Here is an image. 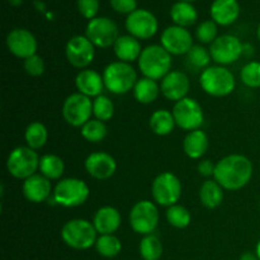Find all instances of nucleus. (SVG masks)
<instances>
[{
    "mask_svg": "<svg viewBox=\"0 0 260 260\" xmlns=\"http://www.w3.org/2000/svg\"><path fill=\"white\" fill-rule=\"evenodd\" d=\"M254 174L253 162L241 154H233L216 162L213 179L225 190L243 189L250 183Z\"/></svg>",
    "mask_w": 260,
    "mask_h": 260,
    "instance_id": "nucleus-1",
    "label": "nucleus"
},
{
    "mask_svg": "<svg viewBox=\"0 0 260 260\" xmlns=\"http://www.w3.org/2000/svg\"><path fill=\"white\" fill-rule=\"evenodd\" d=\"M137 65L145 78L162 80L172 71L173 56L161 45H150L142 50Z\"/></svg>",
    "mask_w": 260,
    "mask_h": 260,
    "instance_id": "nucleus-2",
    "label": "nucleus"
},
{
    "mask_svg": "<svg viewBox=\"0 0 260 260\" xmlns=\"http://www.w3.org/2000/svg\"><path fill=\"white\" fill-rule=\"evenodd\" d=\"M90 196L89 185L79 178H63L57 182L53 188L52 205L61 206L65 208H75L83 206Z\"/></svg>",
    "mask_w": 260,
    "mask_h": 260,
    "instance_id": "nucleus-3",
    "label": "nucleus"
},
{
    "mask_svg": "<svg viewBox=\"0 0 260 260\" xmlns=\"http://www.w3.org/2000/svg\"><path fill=\"white\" fill-rule=\"evenodd\" d=\"M103 80L106 89L114 95H123L134 90L137 80V73L131 63L113 61L103 70Z\"/></svg>",
    "mask_w": 260,
    "mask_h": 260,
    "instance_id": "nucleus-4",
    "label": "nucleus"
},
{
    "mask_svg": "<svg viewBox=\"0 0 260 260\" xmlns=\"http://www.w3.org/2000/svg\"><path fill=\"white\" fill-rule=\"evenodd\" d=\"M200 85L208 95L223 98L235 90L236 80L233 71L229 70L226 66L215 65L201 73Z\"/></svg>",
    "mask_w": 260,
    "mask_h": 260,
    "instance_id": "nucleus-5",
    "label": "nucleus"
},
{
    "mask_svg": "<svg viewBox=\"0 0 260 260\" xmlns=\"http://www.w3.org/2000/svg\"><path fill=\"white\" fill-rule=\"evenodd\" d=\"M61 239L65 245L74 250H88L95 245L98 233L90 221L84 218H74L62 226Z\"/></svg>",
    "mask_w": 260,
    "mask_h": 260,
    "instance_id": "nucleus-6",
    "label": "nucleus"
},
{
    "mask_svg": "<svg viewBox=\"0 0 260 260\" xmlns=\"http://www.w3.org/2000/svg\"><path fill=\"white\" fill-rule=\"evenodd\" d=\"M40 159L36 150L28 146H18L8 155L7 170L15 179L25 180L37 174L40 169Z\"/></svg>",
    "mask_w": 260,
    "mask_h": 260,
    "instance_id": "nucleus-7",
    "label": "nucleus"
},
{
    "mask_svg": "<svg viewBox=\"0 0 260 260\" xmlns=\"http://www.w3.org/2000/svg\"><path fill=\"white\" fill-rule=\"evenodd\" d=\"M183 187L179 178L172 172H162L155 177L151 184L152 200L162 207H172L179 202Z\"/></svg>",
    "mask_w": 260,
    "mask_h": 260,
    "instance_id": "nucleus-8",
    "label": "nucleus"
},
{
    "mask_svg": "<svg viewBox=\"0 0 260 260\" xmlns=\"http://www.w3.org/2000/svg\"><path fill=\"white\" fill-rule=\"evenodd\" d=\"M160 213L156 203L149 200H142L132 206L128 215V222L132 230L139 235L154 234L159 225Z\"/></svg>",
    "mask_w": 260,
    "mask_h": 260,
    "instance_id": "nucleus-9",
    "label": "nucleus"
},
{
    "mask_svg": "<svg viewBox=\"0 0 260 260\" xmlns=\"http://www.w3.org/2000/svg\"><path fill=\"white\" fill-rule=\"evenodd\" d=\"M173 116H174L175 123L183 131H194L201 129L205 123V113L203 108L196 99L187 98L174 103L173 107Z\"/></svg>",
    "mask_w": 260,
    "mask_h": 260,
    "instance_id": "nucleus-10",
    "label": "nucleus"
},
{
    "mask_svg": "<svg viewBox=\"0 0 260 260\" xmlns=\"http://www.w3.org/2000/svg\"><path fill=\"white\" fill-rule=\"evenodd\" d=\"M85 36L96 48H109L118 40L119 29L111 18L96 17L86 24Z\"/></svg>",
    "mask_w": 260,
    "mask_h": 260,
    "instance_id": "nucleus-11",
    "label": "nucleus"
},
{
    "mask_svg": "<svg viewBox=\"0 0 260 260\" xmlns=\"http://www.w3.org/2000/svg\"><path fill=\"white\" fill-rule=\"evenodd\" d=\"M63 119L73 127H83L93 116V101L80 93H73L63 101Z\"/></svg>",
    "mask_w": 260,
    "mask_h": 260,
    "instance_id": "nucleus-12",
    "label": "nucleus"
},
{
    "mask_svg": "<svg viewBox=\"0 0 260 260\" xmlns=\"http://www.w3.org/2000/svg\"><path fill=\"white\" fill-rule=\"evenodd\" d=\"M208 50L212 60L221 66L231 65L244 55L243 42L234 35L218 36Z\"/></svg>",
    "mask_w": 260,
    "mask_h": 260,
    "instance_id": "nucleus-13",
    "label": "nucleus"
},
{
    "mask_svg": "<svg viewBox=\"0 0 260 260\" xmlns=\"http://www.w3.org/2000/svg\"><path fill=\"white\" fill-rule=\"evenodd\" d=\"M95 48L85 35L74 36L65 46L66 60L75 69H88L95 57Z\"/></svg>",
    "mask_w": 260,
    "mask_h": 260,
    "instance_id": "nucleus-14",
    "label": "nucleus"
},
{
    "mask_svg": "<svg viewBox=\"0 0 260 260\" xmlns=\"http://www.w3.org/2000/svg\"><path fill=\"white\" fill-rule=\"evenodd\" d=\"M124 27L132 37L137 40H150L157 33L159 22L150 10L137 9L127 15Z\"/></svg>",
    "mask_w": 260,
    "mask_h": 260,
    "instance_id": "nucleus-15",
    "label": "nucleus"
},
{
    "mask_svg": "<svg viewBox=\"0 0 260 260\" xmlns=\"http://www.w3.org/2000/svg\"><path fill=\"white\" fill-rule=\"evenodd\" d=\"M160 45L172 56L187 55L193 47V36L187 28L179 25H169L165 28L160 37Z\"/></svg>",
    "mask_w": 260,
    "mask_h": 260,
    "instance_id": "nucleus-16",
    "label": "nucleus"
},
{
    "mask_svg": "<svg viewBox=\"0 0 260 260\" xmlns=\"http://www.w3.org/2000/svg\"><path fill=\"white\" fill-rule=\"evenodd\" d=\"M7 48L13 56L22 58L23 61L36 55L38 50L37 38L30 30L25 28H14L7 36Z\"/></svg>",
    "mask_w": 260,
    "mask_h": 260,
    "instance_id": "nucleus-17",
    "label": "nucleus"
},
{
    "mask_svg": "<svg viewBox=\"0 0 260 260\" xmlns=\"http://www.w3.org/2000/svg\"><path fill=\"white\" fill-rule=\"evenodd\" d=\"M84 168L91 178L96 180H107L117 172V161L106 151L91 152L84 161Z\"/></svg>",
    "mask_w": 260,
    "mask_h": 260,
    "instance_id": "nucleus-18",
    "label": "nucleus"
},
{
    "mask_svg": "<svg viewBox=\"0 0 260 260\" xmlns=\"http://www.w3.org/2000/svg\"><path fill=\"white\" fill-rule=\"evenodd\" d=\"M189 89V78L187 74L179 70H172L160 83V91L162 96L174 103L187 98Z\"/></svg>",
    "mask_w": 260,
    "mask_h": 260,
    "instance_id": "nucleus-19",
    "label": "nucleus"
},
{
    "mask_svg": "<svg viewBox=\"0 0 260 260\" xmlns=\"http://www.w3.org/2000/svg\"><path fill=\"white\" fill-rule=\"evenodd\" d=\"M22 192L28 202L37 205V203L46 202L52 197L53 188L50 179L37 173L28 179L23 180Z\"/></svg>",
    "mask_w": 260,
    "mask_h": 260,
    "instance_id": "nucleus-20",
    "label": "nucleus"
},
{
    "mask_svg": "<svg viewBox=\"0 0 260 260\" xmlns=\"http://www.w3.org/2000/svg\"><path fill=\"white\" fill-rule=\"evenodd\" d=\"M75 86L78 93L89 96L90 99L102 95L106 89L103 75L91 69H84L76 74Z\"/></svg>",
    "mask_w": 260,
    "mask_h": 260,
    "instance_id": "nucleus-21",
    "label": "nucleus"
},
{
    "mask_svg": "<svg viewBox=\"0 0 260 260\" xmlns=\"http://www.w3.org/2000/svg\"><path fill=\"white\" fill-rule=\"evenodd\" d=\"M93 225L99 235H113L122 225V216L116 207L103 206L95 212Z\"/></svg>",
    "mask_w": 260,
    "mask_h": 260,
    "instance_id": "nucleus-22",
    "label": "nucleus"
},
{
    "mask_svg": "<svg viewBox=\"0 0 260 260\" xmlns=\"http://www.w3.org/2000/svg\"><path fill=\"white\" fill-rule=\"evenodd\" d=\"M210 14L216 24L229 27L238 20L240 15V4L238 0H213Z\"/></svg>",
    "mask_w": 260,
    "mask_h": 260,
    "instance_id": "nucleus-23",
    "label": "nucleus"
},
{
    "mask_svg": "<svg viewBox=\"0 0 260 260\" xmlns=\"http://www.w3.org/2000/svg\"><path fill=\"white\" fill-rule=\"evenodd\" d=\"M144 48L141 47L140 40L132 37L131 35L119 36L113 46V52L118 61L122 62L132 63L135 61H139L140 56Z\"/></svg>",
    "mask_w": 260,
    "mask_h": 260,
    "instance_id": "nucleus-24",
    "label": "nucleus"
},
{
    "mask_svg": "<svg viewBox=\"0 0 260 260\" xmlns=\"http://www.w3.org/2000/svg\"><path fill=\"white\" fill-rule=\"evenodd\" d=\"M210 146L207 134L202 129H194L185 135L183 140V151L189 159L200 160L205 156Z\"/></svg>",
    "mask_w": 260,
    "mask_h": 260,
    "instance_id": "nucleus-25",
    "label": "nucleus"
},
{
    "mask_svg": "<svg viewBox=\"0 0 260 260\" xmlns=\"http://www.w3.org/2000/svg\"><path fill=\"white\" fill-rule=\"evenodd\" d=\"M170 18L175 25L189 28L197 22L198 13L192 3L177 2L170 8Z\"/></svg>",
    "mask_w": 260,
    "mask_h": 260,
    "instance_id": "nucleus-26",
    "label": "nucleus"
},
{
    "mask_svg": "<svg viewBox=\"0 0 260 260\" xmlns=\"http://www.w3.org/2000/svg\"><path fill=\"white\" fill-rule=\"evenodd\" d=\"M223 188L215 179H207L200 188V201L208 210H215L223 202Z\"/></svg>",
    "mask_w": 260,
    "mask_h": 260,
    "instance_id": "nucleus-27",
    "label": "nucleus"
},
{
    "mask_svg": "<svg viewBox=\"0 0 260 260\" xmlns=\"http://www.w3.org/2000/svg\"><path fill=\"white\" fill-rule=\"evenodd\" d=\"M149 126L157 136H168L174 131L177 123H175L173 112L168 109H157L150 116Z\"/></svg>",
    "mask_w": 260,
    "mask_h": 260,
    "instance_id": "nucleus-28",
    "label": "nucleus"
},
{
    "mask_svg": "<svg viewBox=\"0 0 260 260\" xmlns=\"http://www.w3.org/2000/svg\"><path fill=\"white\" fill-rule=\"evenodd\" d=\"M132 93H134V98L140 104H151L156 101L161 91H160V85L156 80L144 76L137 80Z\"/></svg>",
    "mask_w": 260,
    "mask_h": 260,
    "instance_id": "nucleus-29",
    "label": "nucleus"
},
{
    "mask_svg": "<svg viewBox=\"0 0 260 260\" xmlns=\"http://www.w3.org/2000/svg\"><path fill=\"white\" fill-rule=\"evenodd\" d=\"M38 172L50 180H60L65 173V162L58 155L45 154L40 159Z\"/></svg>",
    "mask_w": 260,
    "mask_h": 260,
    "instance_id": "nucleus-30",
    "label": "nucleus"
},
{
    "mask_svg": "<svg viewBox=\"0 0 260 260\" xmlns=\"http://www.w3.org/2000/svg\"><path fill=\"white\" fill-rule=\"evenodd\" d=\"M162 243L155 234L142 236L139 244V253L142 260H160L162 256Z\"/></svg>",
    "mask_w": 260,
    "mask_h": 260,
    "instance_id": "nucleus-31",
    "label": "nucleus"
},
{
    "mask_svg": "<svg viewBox=\"0 0 260 260\" xmlns=\"http://www.w3.org/2000/svg\"><path fill=\"white\" fill-rule=\"evenodd\" d=\"M24 140L28 147L32 150H40L46 145L48 140V131L41 122H30L24 131Z\"/></svg>",
    "mask_w": 260,
    "mask_h": 260,
    "instance_id": "nucleus-32",
    "label": "nucleus"
},
{
    "mask_svg": "<svg viewBox=\"0 0 260 260\" xmlns=\"http://www.w3.org/2000/svg\"><path fill=\"white\" fill-rule=\"evenodd\" d=\"M187 57V65L190 70L194 71H201L206 70L207 68H210V62L212 60L211 57L210 50L206 47H203L202 45H194L190 48L189 52L185 55Z\"/></svg>",
    "mask_w": 260,
    "mask_h": 260,
    "instance_id": "nucleus-33",
    "label": "nucleus"
},
{
    "mask_svg": "<svg viewBox=\"0 0 260 260\" xmlns=\"http://www.w3.org/2000/svg\"><path fill=\"white\" fill-rule=\"evenodd\" d=\"M95 250L101 256L107 259L116 258L122 251V243L116 235H99L95 243Z\"/></svg>",
    "mask_w": 260,
    "mask_h": 260,
    "instance_id": "nucleus-34",
    "label": "nucleus"
},
{
    "mask_svg": "<svg viewBox=\"0 0 260 260\" xmlns=\"http://www.w3.org/2000/svg\"><path fill=\"white\" fill-rule=\"evenodd\" d=\"M80 134L85 141L98 144V142L103 141L106 139L107 135H108V128L106 126V122L91 118L90 121H88L81 127Z\"/></svg>",
    "mask_w": 260,
    "mask_h": 260,
    "instance_id": "nucleus-35",
    "label": "nucleus"
},
{
    "mask_svg": "<svg viewBox=\"0 0 260 260\" xmlns=\"http://www.w3.org/2000/svg\"><path fill=\"white\" fill-rule=\"evenodd\" d=\"M168 223L175 229H187L192 222V215L189 210L182 205H174L172 207H168L167 213H165Z\"/></svg>",
    "mask_w": 260,
    "mask_h": 260,
    "instance_id": "nucleus-36",
    "label": "nucleus"
},
{
    "mask_svg": "<svg viewBox=\"0 0 260 260\" xmlns=\"http://www.w3.org/2000/svg\"><path fill=\"white\" fill-rule=\"evenodd\" d=\"M93 116L102 122L111 121L114 116V104L111 98L104 94L96 96L93 101Z\"/></svg>",
    "mask_w": 260,
    "mask_h": 260,
    "instance_id": "nucleus-37",
    "label": "nucleus"
},
{
    "mask_svg": "<svg viewBox=\"0 0 260 260\" xmlns=\"http://www.w3.org/2000/svg\"><path fill=\"white\" fill-rule=\"evenodd\" d=\"M240 80L251 89L260 88V61H249L240 71Z\"/></svg>",
    "mask_w": 260,
    "mask_h": 260,
    "instance_id": "nucleus-38",
    "label": "nucleus"
},
{
    "mask_svg": "<svg viewBox=\"0 0 260 260\" xmlns=\"http://www.w3.org/2000/svg\"><path fill=\"white\" fill-rule=\"evenodd\" d=\"M217 30V24L212 19L205 20L198 24L196 29V37L203 45H211L218 37Z\"/></svg>",
    "mask_w": 260,
    "mask_h": 260,
    "instance_id": "nucleus-39",
    "label": "nucleus"
},
{
    "mask_svg": "<svg viewBox=\"0 0 260 260\" xmlns=\"http://www.w3.org/2000/svg\"><path fill=\"white\" fill-rule=\"evenodd\" d=\"M23 68H24V71L29 76H33V78H38V76H42L45 74L46 65L43 58L41 57L40 55H33L30 57L25 58L23 61Z\"/></svg>",
    "mask_w": 260,
    "mask_h": 260,
    "instance_id": "nucleus-40",
    "label": "nucleus"
},
{
    "mask_svg": "<svg viewBox=\"0 0 260 260\" xmlns=\"http://www.w3.org/2000/svg\"><path fill=\"white\" fill-rule=\"evenodd\" d=\"M76 7L81 17L91 20L96 18L101 4H99V0H78Z\"/></svg>",
    "mask_w": 260,
    "mask_h": 260,
    "instance_id": "nucleus-41",
    "label": "nucleus"
},
{
    "mask_svg": "<svg viewBox=\"0 0 260 260\" xmlns=\"http://www.w3.org/2000/svg\"><path fill=\"white\" fill-rule=\"evenodd\" d=\"M109 4L118 14L129 15L137 10V0H109Z\"/></svg>",
    "mask_w": 260,
    "mask_h": 260,
    "instance_id": "nucleus-42",
    "label": "nucleus"
},
{
    "mask_svg": "<svg viewBox=\"0 0 260 260\" xmlns=\"http://www.w3.org/2000/svg\"><path fill=\"white\" fill-rule=\"evenodd\" d=\"M215 169H216V164H213L212 160L210 159H203L198 162V174L203 178H211L215 175Z\"/></svg>",
    "mask_w": 260,
    "mask_h": 260,
    "instance_id": "nucleus-43",
    "label": "nucleus"
},
{
    "mask_svg": "<svg viewBox=\"0 0 260 260\" xmlns=\"http://www.w3.org/2000/svg\"><path fill=\"white\" fill-rule=\"evenodd\" d=\"M239 260H259L258 255H256L255 251H245V253H243L240 255V259Z\"/></svg>",
    "mask_w": 260,
    "mask_h": 260,
    "instance_id": "nucleus-44",
    "label": "nucleus"
},
{
    "mask_svg": "<svg viewBox=\"0 0 260 260\" xmlns=\"http://www.w3.org/2000/svg\"><path fill=\"white\" fill-rule=\"evenodd\" d=\"M255 253H256V255H258V258H259V260H260V240L258 241V244H256Z\"/></svg>",
    "mask_w": 260,
    "mask_h": 260,
    "instance_id": "nucleus-45",
    "label": "nucleus"
},
{
    "mask_svg": "<svg viewBox=\"0 0 260 260\" xmlns=\"http://www.w3.org/2000/svg\"><path fill=\"white\" fill-rule=\"evenodd\" d=\"M256 37H258V40H259V42H260V23H259L258 28H256Z\"/></svg>",
    "mask_w": 260,
    "mask_h": 260,
    "instance_id": "nucleus-46",
    "label": "nucleus"
},
{
    "mask_svg": "<svg viewBox=\"0 0 260 260\" xmlns=\"http://www.w3.org/2000/svg\"><path fill=\"white\" fill-rule=\"evenodd\" d=\"M178 2H187V3H192V2H196V0H178Z\"/></svg>",
    "mask_w": 260,
    "mask_h": 260,
    "instance_id": "nucleus-47",
    "label": "nucleus"
},
{
    "mask_svg": "<svg viewBox=\"0 0 260 260\" xmlns=\"http://www.w3.org/2000/svg\"><path fill=\"white\" fill-rule=\"evenodd\" d=\"M259 208H260V202H259Z\"/></svg>",
    "mask_w": 260,
    "mask_h": 260,
    "instance_id": "nucleus-48",
    "label": "nucleus"
}]
</instances>
